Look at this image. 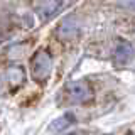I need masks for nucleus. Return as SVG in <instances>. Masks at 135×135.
<instances>
[{"instance_id": "obj_3", "label": "nucleus", "mask_w": 135, "mask_h": 135, "mask_svg": "<svg viewBox=\"0 0 135 135\" xmlns=\"http://www.w3.org/2000/svg\"><path fill=\"white\" fill-rule=\"evenodd\" d=\"M113 56H115V61L118 64H127V62H130L135 56V49L133 46L130 44V42H118L117 47H115V52H113Z\"/></svg>"}, {"instance_id": "obj_7", "label": "nucleus", "mask_w": 135, "mask_h": 135, "mask_svg": "<svg viewBox=\"0 0 135 135\" xmlns=\"http://www.w3.org/2000/svg\"><path fill=\"white\" fill-rule=\"evenodd\" d=\"M71 123H73V115H62V117L56 118V120L49 125V130L51 132H62V130L68 128Z\"/></svg>"}, {"instance_id": "obj_5", "label": "nucleus", "mask_w": 135, "mask_h": 135, "mask_svg": "<svg viewBox=\"0 0 135 135\" xmlns=\"http://www.w3.org/2000/svg\"><path fill=\"white\" fill-rule=\"evenodd\" d=\"M59 7H61V2H59V0H46V2H42L39 5L37 14H39L41 17H44V19H47V17L56 14V12L59 10Z\"/></svg>"}, {"instance_id": "obj_1", "label": "nucleus", "mask_w": 135, "mask_h": 135, "mask_svg": "<svg viewBox=\"0 0 135 135\" xmlns=\"http://www.w3.org/2000/svg\"><path fill=\"white\" fill-rule=\"evenodd\" d=\"M51 69H52V59H51L49 52L46 51H37L34 54L32 61H31V76L34 81L37 83H44L49 78Z\"/></svg>"}, {"instance_id": "obj_8", "label": "nucleus", "mask_w": 135, "mask_h": 135, "mask_svg": "<svg viewBox=\"0 0 135 135\" xmlns=\"http://www.w3.org/2000/svg\"><path fill=\"white\" fill-rule=\"evenodd\" d=\"M0 88H2V81H0Z\"/></svg>"}, {"instance_id": "obj_4", "label": "nucleus", "mask_w": 135, "mask_h": 135, "mask_svg": "<svg viewBox=\"0 0 135 135\" xmlns=\"http://www.w3.org/2000/svg\"><path fill=\"white\" fill-rule=\"evenodd\" d=\"M56 34H57L59 39H62V41H68V39H71V37H74L76 34H78V22H76V19L74 17L64 19L59 24Z\"/></svg>"}, {"instance_id": "obj_2", "label": "nucleus", "mask_w": 135, "mask_h": 135, "mask_svg": "<svg viewBox=\"0 0 135 135\" xmlns=\"http://www.w3.org/2000/svg\"><path fill=\"white\" fill-rule=\"evenodd\" d=\"M66 93L71 101L76 103H86L93 98V90L86 81H73L66 86Z\"/></svg>"}, {"instance_id": "obj_6", "label": "nucleus", "mask_w": 135, "mask_h": 135, "mask_svg": "<svg viewBox=\"0 0 135 135\" xmlns=\"http://www.w3.org/2000/svg\"><path fill=\"white\" fill-rule=\"evenodd\" d=\"M7 79H8V83L12 84L14 88L17 86H20L24 81H25V73H24V69L22 68H10V69L7 71Z\"/></svg>"}]
</instances>
